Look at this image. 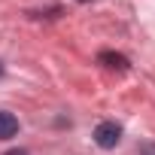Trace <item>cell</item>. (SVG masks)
<instances>
[{"label":"cell","mask_w":155,"mask_h":155,"mask_svg":"<svg viewBox=\"0 0 155 155\" xmlns=\"http://www.w3.org/2000/svg\"><path fill=\"white\" fill-rule=\"evenodd\" d=\"M119 140H122V125H116V122H101V125L94 128V143H97L101 149H116Z\"/></svg>","instance_id":"1"},{"label":"cell","mask_w":155,"mask_h":155,"mask_svg":"<svg viewBox=\"0 0 155 155\" xmlns=\"http://www.w3.org/2000/svg\"><path fill=\"white\" fill-rule=\"evenodd\" d=\"M18 134V119L6 110H0V140H12Z\"/></svg>","instance_id":"2"},{"label":"cell","mask_w":155,"mask_h":155,"mask_svg":"<svg viewBox=\"0 0 155 155\" xmlns=\"http://www.w3.org/2000/svg\"><path fill=\"white\" fill-rule=\"evenodd\" d=\"M97 61H101V64H107L110 70H128V58H125V55H119V52H101V55H97Z\"/></svg>","instance_id":"3"},{"label":"cell","mask_w":155,"mask_h":155,"mask_svg":"<svg viewBox=\"0 0 155 155\" xmlns=\"http://www.w3.org/2000/svg\"><path fill=\"white\" fill-rule=\"evenodd\" d=\"M6 155H28L25 149H12V152H6Z\"/></svg>","instance_id":"4"},{"label":"cell","mask_w":155,"mask_h":155,"mask_svg":"<svg viewBox=\"0 0 155 155\" xmlns=\"http://www.w3.org/2000/svg\"><path fill=\"white\" fill-rule=\"evenodd\" d=\"M79 3H88V0H79Z\"/></svg>","instance_id":"5"},{"label":"cell","mask_w":155,"mask_h":155,"mask_svg":"<svg viewBox=\"0 0 155 155\" xmlns=\"http://www.w3.org/2000/svg\"><path fill=\"white\" fill-rule=\"evenodd\" d=\"M0 73H3V64H0Z\"/></svg>","instance_id":"6"}]
</instances>
